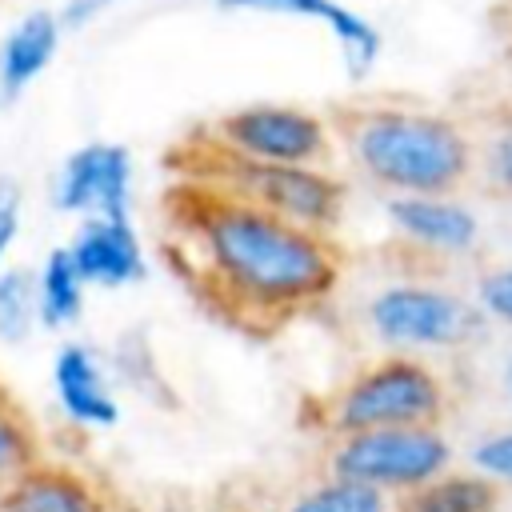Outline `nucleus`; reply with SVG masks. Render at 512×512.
Listing matches in <instances>:
<instances>
[{"instance_id": "3", "label": "nucleus", "mask_w": 512, "mask_h": 512, "mask_svg": "<svg viewBox=\"0 0 512 512\" xmlns=\"http://www.w3.org/2000/svg\"><path fill=\"white\" fill-rule=\"evenodd\" d=\"M184 180L208 184L216 192L248 200L280 220H292V224L324 232V236H336V228L344 224V212H348V184H344V176L332 172V164L244 160V156L204 144L200 136L188 140Z\"/></svg>"}, {"instance_id": "12", "label": "nucleus", "mask_w": 512, "mask_h": 512, "mask_svg": "<svg viewBox=\"0 0 512 512\" xmlns=\"http://www.w3.org/2000/svg\"><path fill=\"white\" fill-rule=\"evenodd\" d=\"M52 392L60 412L80 428H112L120 420V400L112 392V376L104 360L80 344L64 340L52 356Z\"/></svg>"}, {"instance_id": "14", "label": "nucleus", "mask_w": 512, "mask_h": 512, "mask_svg": "<svg viewBox=\"0 0 512 512\" xmlns=\"http://www.w3.org/2000/svg\"><path fill=\"white\" fill-rule=\"evenodd\" d=\"M92 284L84 280L68 244H56L36 264V300H40V328L64 332L84 316Z\"/></svg>"}, {"instance_id": "7", "label": "nucleus", "mask_w": 512, "mask_h": 512, "mask_svg": "<svg viewBox=\"0 0 512 512\" xmlns=\"http://www.w3.org/2000/svg\"><path fill=\"white\" fill-rule=\"evenodd\" d=\"M452 460L448 440L432 424H404V428H368L340 436L332 452V472L372 488H420L444 476Z\"/></svg>"}, {"instance_id": "13", "label": "nucleus", "mask_w": 512, "mask_h": 512, "mask_svg": "<svg viewBox=\"0 0 512 512\" xmlns=\"http://www.w3.org/2000/svg\"><path fill=\"white\" fill-rule=\"evenodd\" d=\"M64 36L68 28L60 24L56 8H28L8 24L0 36V112L52 68Z\"/></svg>"}, {"instance_id": "25", "label": "nucleus", "mask_w": 512, "mask_h": 512, "mask_svg": "<svg viewBox=\"0 0 512 512\" xmlns=\"http://www.w3.org/2000/svg\"><path fill=\"white\" fill-rule=\"evenodd\" d=\"M504 388H508V396H512V360H508V368H504Z\"/></svg>"}, {"instance_id": "22", "label": "nucleus", "mask_w": 512, "mask_h": 512, "mask_svg": "<svg viewBox=\"0 0 512 512\" xmlns=\"http://www.w3.org/2000/svg\"><path fill=\"white\" fill-rule=\"evenodd\" d=\"M484 176H488L492 188H500V192L512 196V116L484 144Z\"/></svg>"}, {"instance_id": "19", "label": "nucleus", "mask_w": 512, "mask_h": 512, "mask_svg": "<svg viewBox=\"0 0 512 512\" xmlns=\"http://www.w3.org/2000/svg\"><path fill=\"white\" fill-rule=\"evenodd\" d=\"M472 300L480 304V312H484L488 320L512 328V264L484 272V276L476 280V296H472Z\"/></svg>"}, {"instance_id": "4", "label": "nucleus", "mask_w": 512, "mask_h": 512, "mask_svg": "<svg viewBox=\"0 0 512 512\" xmlns=\"http://www.w3.org/2000/svg\"><path fill=\"white\" fill-rule=\"evenodd\" d=\"M488 316L476 300L428 280H388L364 304V324L372 336L396 352L416 348H460Z\"/></svg>"}, {"instance_id": "11", "label": "nucleus", "mask_w": 512, "mask_h": 512, "mask_svg": "<svg viewBox=\"0 0 512 512\" xmlns=\"http://www.w3.org/2000/svg\"><path fill=\"white\" fill-rule=\"evenodd\" d=\"M84 280L100 292L132 288L148 276V244L132 216H88L76 220L68 240Z\"/></svg>"}, {"instance_id": "15", "label": "nucleus", "mask_w": 512, "mask_h": 512, "mask_svg": "<svg viewBox=\"0 0 512 512\" xmlns=\"http://www.w3.org/2000/svg\"><path fill=\"white\" fill-rule=\"evenodd\" d=\"M0 512H96V496L72 472L32 468L4 496Z\"/></svg>"}, {"instance_id": "18", "label": "nucleus", "mask_w": 512, "mask_h": 512, "mask_svg": "<svg viewBox=\"0 0 512 512\" xmlns=\"http://www.w3.org/2000/svg\"><path fill=\"white\" fill-rule=\"evenodd\" d=\"M288 512H388V504H384L380 488L336 476L332 484H320V488L304 492Z\"/></svg>"}, {"instance_id": "23", "label": "nucleus", "mask_w": 512, "mask_h": 512, "mask_svg": "<svg viewBox=\"0 0 512 512\" xmlns=\"http://www.w3.org/2000/svg\"><path fill=\"white\" fill-rule=\"evenodd\" d=\"M472 464L488 480H508L512 484V428L508 432H496V436H484L472 448Z\"/></svg>"}, {"instance_id": "10", "label": "nucleus", "mask_w": 512, "mask_h": 512, "mask_svg": "<svg viewBox=\"0 0 512 512\" xmlns=\"http://www.w3.org/2000/svg\"><path fill=\"white\" fill-rule=\"evenodd\" d=\"M388 228L428 256H464L480 244V216L452 192H404L384 200Z\"/></svg>"}, {"instance_id": "1", "label": "nucleus", "mask_w": 512, "mask_h": 512, "mask_svg": "<svg viewBox=\"0 0 512 512\" xmlns=\"http://www.w3.org/2000/svg\"><path fill=\"white\" fill-rule=\"evenodd\" d=\"M172 248L188 280L256 324L324 304L344 272L332 236L192 180L172 196Z\"/></svg>"}, {"instance_id": "17", "label": "nucleus", "mask_w": 512, "mask_h": 512, "mask_svg": "<svg viewBox=\"0 0 512 512\" xmlns=\"http://www.w3.org/2000/svg\"><path fill=\"white\" fill-rule=\"evenodd\" d=\"M36 324H40L36 268L8 264L0 272V340L4 344H24Z\"/></svg>"}, {"instance_id": "9", "label": "nucleus", "mask_w": 512, "mask_h": 512, "mask_svg": "<svg viewBox=\"0 0 512 512\" xmlns=\"http://www.w3.org/2000/svg\"><path fill=\"white\" fill-rule=\"evenodd\" d=\"M212 4L236 16H284V20L324 24L348 80H368L384 52V32L344 0H212Z\"/></svg>"}, {"instance_id": "2", "label": "nucleus", "mask_w": 512, "mask_h": 512, "mask_svg": "<svg viewBox=\"0 0 512 512\" xmlns=\"http://www.w3.org/2000/svg\"><path fill=\"white\" fill-rule=\"evenodd\" d=\"M336 132L352 168L388 196L456 192L476 168V148L468 132L444 112L368 104L348 112Z\"/></svg>"}, {"instance_id": "24", "label": "nucleus", "mask_w": 512, "mask_h": 512, "mask_svg": "<svg viewBox=\"0 0 512 512\" xmlns=\"http://www.w3.org/2000/svg\"><path fill=\"white\" fill-rule=\"evenodd\" d=\"M124 0H60V8H56V16H60V24L68 28V32H84V28H92V24H100L112 8H120Z\"/></svg>"}, {"instance_id": "5", "label": "nucleus", "mask_w": 512, "mask_h": 512, "mask_svg": "<svg viewBox=\"0 0 512 512\" xmlns=\"http://www.w3.org/2000/svg\"><path fill=\"white\" fill-rule=\"evenodd\" d=\"M204 144L244 156V160H264V164H328L336 152V128L328 116L304 108V104H284V100H252L240 104L224 116H216L204 132H196Z\"/></svg>"}, {"instance_id": "8", "label": "nucleus", "mask_w": 512, "mask_h": 512, "mask_svg": "<svg viewBox=\"0 0 512 512\" xmlns=\"http://www.w3.org/2000/svg\"><path fill=\"white\" fill-rule=\"evenodd\" d=\"M132 200H136V160L120 140L76 144L52 176V208L72 220L132 216Z\"/></svg>"}, {"instance_id": "21", "label": "nucleus", "mask_w": 512, "mask_h": 512, "mask_svg": "<svg viewBox=\"0 0 512 512\" xmlns=\"http://www.w3.org/2000/svg\"><path fill=\"white\" fill-rule=\"evenodd\" d=\"M20 228H24V196L12 180H0V272L12 264Z\"/></svg>"}, {"instance_id": "6", "label": "nucleus", "mask_w": 512, "mask_h": 512, "mask_svg": "<svg viewBox=\"0 0 512 512\" xmlns=\"http://www.w3.org/2000/svg\"><path fill=\"white\" fill-rule=\"evenodd\" d=\"M444 412V384L440 376L408 356H384L356 372L340 396L332 400V428L340 436L368 432V428H404V424H432Z\"/></svg>"}, {"instance_id": "16", "label": "nucleus", "mask_w": 512, "mask_h": 512, "mask_svg": "<svg viewBox=\"0 0 512 512\" xmlns=\"http://www.w3.org/2000/svg\"><path fill=\"white\" fill-rule=\"evenodd\" d=\"M496 508V488L488 476H436L400 504V512H492Z\"/></svg>"}, {"instance_id": "20", "label": "nucleus", "mask_w": 512, "mask_h": 512, "mask_svg": "<svg viewBox=\"0 0 512 512\" xmlns=\"http://www.w3.org/2000/svg\"><path fill=\"white\" fill-rule=\"evenodd\" d=\"M28 460H32V436L20 424V416L0 404V476L28 468Z\"/></svg>"}]
</instances>
